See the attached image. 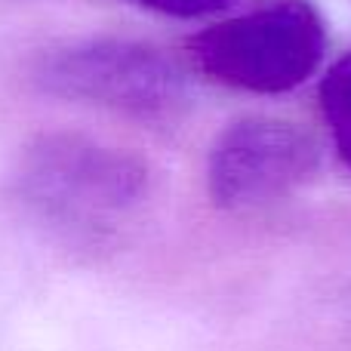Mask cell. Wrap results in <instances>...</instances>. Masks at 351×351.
I'll return each instance as SVG.
<instances>
[{"label":"cell","mask_w":351,"mask_h":351,"mask_svg":"<svg viewBox=\"0 0 351 351\" xmlns=\"http://www.w3.org/2000/svg\"><path fill=\"white\" fill-rule=\"evenodd\" d=\"M321 170L315 136L290 121L247 117L213 142L206 191L219 210L247 213L296 194Z\"/></svg>","instance_id":"277c9868"},{"label":"cell","mask_w":351,"mask_h":351,"mask_svg":"<svg viewBox=\"0 0 351 351\" xmlns=\"http://www.w3.org/2000/svg\"><path fill=\"white\" fill-rule=\"evenodd\" d=\"M317 102H321V117L327 123L336 158L351 173V53L339 56L327 68L317 90Z\"/></svg>","instance_id":"5b68a950"},{"label":"cell","mask_w":351,"mask_h":351,"mask_svg":"<svg viewBox=\"0 0 351 351\" xmlns=\"http://www.w3.org/2000/svg\"><path fill=\"white\" fill-rule=\"evenodd\" d=\"M133 3L173 19H204L213 16V12H222L234 0H133Z\"/></svg>","instance_id":"8992f818"},{"label":"cell","mask_w":351,"mask_h":351,"mask_svg":"<svg viewBox=\"0 0 351 351\" xmlns=\"http://www.w3.org/2000/svg\"><path fill=\"white\" fill-rule=\"evenodd\" d=\"M31 80L56 99L145 123L173 121L191 99L173 56L127 37H84L43 49L31 62Z\"/></svg>","instance_id":"3957f363"},{"label":"cell","mask_w":351,"mask_h":351,"mask_svg":"<svg viewBox=\"0 0 351 351\" xmlns=\"http://www.w3.org/2000/svg\"><path fill=\"white\" fill-rule=\"evenodd\" d=\"M12 3H22V0H12Z\"/></svg>","instance_id":"52a82bcc"},{"label":"cell","mask_w":351,"mask_h":351,"mask_svg":"<svg viewBox=\"0 0 351 351\" xmlns=\"http://www.w3.org/2000/svg\"><path fill=\"white\" fill-rule=\"evenodd\" d=\"M327 53V22L311 0H268L188 40V59L228 90L280 96L302 86Z\"/></svg>","instance_id":"7a4b0ae2"},{"label":"cell","mask_w":351,"mask_h":351,"mask_svg":"<svg viewBox=\"0 0 351 351\" xmlns=\"http://www.w3.org/2000/svg\"><path fill=\"white\" fill-rule=\"evenodd\" d=\"M16 182L43 219L74 234L102 237L148 197L152 173L127 148L80 133H47L25 148Z\"/></svg>","instance_id":"6da1fadb"}]
</instances>
